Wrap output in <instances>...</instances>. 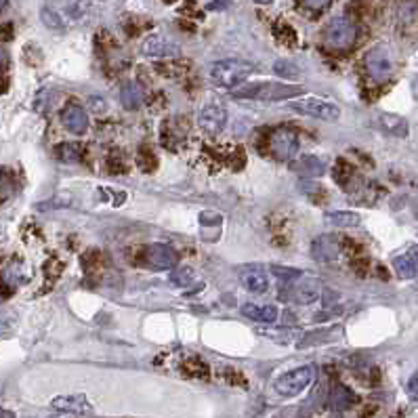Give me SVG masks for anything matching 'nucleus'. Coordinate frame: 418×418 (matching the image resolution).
Here are the masks:
<instances>
[{
  "mask_svg": "<svg viewBox=\"0 0 418 418\" xmlns=\"http://www.w3.org/2000/svg\"><path fill=\"white\" fill-rule=\"evenodd\" d=\"M252 72H255V65H252V63L238 61V59L215 61V63L208 67L210 80H213L215 84H219V86H225V88L238 86V84H240L242 80H246Z\"/></svg>",
  "mask_w": 418,
  "mask_h": 418,
  "instance_id": "1",
  "label": "nucleus"
},
{
  "mask_svg": "<svg viewBox=\"0 0 418 418\" xmlns=\"http://www.w3.org/2000/svg\"><path fill=\"white\" fill-rule=\"evenodd\" d=\"M303 93L301 86H290V84H276V82H255L242 88H234L231 95L236 99H267V101H282L286 97Z\"/></svg>",
  "mask_w": 418,
  "mask_h": 418,
  "instance_id": "2",
  "label": "nucleus"
},
{
  "mask_svg": "<svg viewBox=\"0 0 418 418\" xmlns=\"http://www.w3.org/2000/svg\"><path fill=\"white\" fill-rule=\"evenodd\" d=\"M316 377H318V368L314 364H307V366H299V368L288 370L282 377H278L274 387L282 398H297L314 383Z\"/></svg>",
  "mask_w": 418,
  "mask_h": 418,
  "instance_id": "3",
  "label": "nucleus"
},
{
  "mask_svg": "<svg viewBox=\"0 0 418 418\" xmlns=\"http://www.w3.org/2000/svg\"><path fill=\"white\" fill-rule=\"evenodd\" d=\"M356 38H358V27L347 17H332L324 27V40L330 48L337 50L349 48L353 46Z\"/></svg>",
  "mask_w": 418,
  "mask_h": 418,
  "instance_id": "4",
  "label": "nucleus"
},
{
  "mask_svg": "<svg viewBox=\"0 0 418 418\" xmlns=\"http://www.w3.org/2000/svg\"><path fill=\"white\" fill-rule=\"evenodd\" d=\"M286 107H290V109H295L303 116H311V118L326 120V122H337L339 116H341V107L337 103L324 101L320 97H303V99L290 101Z\"/></svg>",
  "mask_w": 418,
  "mask_h": 418,
  "instance_id": "5",
  "label": "nucleus"
},
{
  "mask_svg": "<svg viewBox=\"0 0 418 418\" xmlns=\"http://www.w3.org/2000/svg\"><path fill=\"white\" fill-rule=\"evenodd\" d=\"M269 149L278 160H292L299 151V133L290 126H280L269 135Z\"/></svg>",
  "mask_w": 418,
  "mask_h": 418,
  "instance_id": "6",
  "label": "nucleus"
},
{
  "mask_svg": "<svg viewBox=\"0 0 418 418\" xmlns=\"http://www.w3.org/2000/svg\"><path fill=\"white\" fill-rule=\"evenodd\" d=\"M364 65H366V72L370 78L383 82L387 80L391 74H393V59H391V53L387 46H375L366 53L364 57Z\"/></svg>",
  "mask_w": 418,
  "mask_h": 418,
  "instance_id": "7",
  "label": "nucleus"
},
{
  "mask_svg": "<svg viewBox=\"0 0 418 418\" xmlns=\"http://www.w3.org/2000/svg\"><path fill=\"white\" fill-rule=\"evenodd\" d=\"M145 263L156 271L173 269L179 263V255L168 244H149L145 248Z\"/></svg>",
  "mask_w": 418,
  "mask_h": 418,
  "instance_id": "8",
  "label": "nucleus"
},
{
  "mask_svg": "<svg viewBox=\"0 0 418 418\" xmlns=\"http://www.w3.org/2000/svg\"><path fill=\"white\" fill-rule=\"evenodd\" d=\"M286 295L299 305H311V303H316L322 297V280H318V278H299Z\"/></svg>",
  "mask_w": 418,
  "mask_h": 418,
  "instance_id": "9",
  "label": "nucleus"
},
{
  "mask_svg": "<svg viewBox=\"0 0 418 418\" xmlns=\"http://www.w3.org/2000/svg\"><path fill=\"white\" fill-rule=\"evenodd\" d=\"M198 124L210 133V135H217L225 128L227 124V109L221 105V103H208L200 109L198 114Z\"/></svg>",
  "mask_w": 418,
  "mask_h": 418,
  "instance_id": "10",
  "label": "nucleus"
},
{
  "mask_svg": "<svg viewBox=\"0 0 418 418\" xmlns=\"http://www.w3.org/2000/svg\"><path fill=\"white\" fill-rule=\"evenodd\" d=\"M238 280L240 284L255 295H263L269 288V278L267 271L261 265H244L238 269Z\"/></svg>",
  "mask_w": 418,
  "mask_h": 418,
  "instance_id": "11",
  "label": "nucleus"
},
{
  "mask_svg": "<svg viewBox=\"0 0 418 418\" xmlns=\"http://www.w3.org/2000/svg\"><path fill=\"white\" fill-rule=\"evenodd\" d=\"M143 53L149 57H177L181 55V46L166 34H154L143 40Z\"/></svg>",
  "mask_w": 418,
  "mask_h": 418,
  "instance_id": "12",
  "label": "nucleus"
},
{
  "mask_svg": "<svg viewBox=\"0 0 418 418\" xmlns=\"http://www.w3.org/2000/svg\"><path fill=\"white\" fill-rule=\"evenodd\" d=\"M311 255L320 263L335 261L341 255V242H339V238L337 236H320L311 244Z\"/></svg>",
  "mask_w": 418,
  "mask_h": 418,
  "instance_id": "13",
  "label": "nucleus"
},
{
  "mask_svg": "<svg viewBox=\"0 0 418 418\" xmlns=\"http://www.w3.org/2000/svg\"><path fill=\"white\" fill-rule=\"evenodd\" d=\"M393 271L402 280H412L418 276V246H410L404 255L393 259Z\"/></svg>",
  "mask_w": 418,
  "mask_h": 418,
  "instance_id": "14",
  "label": "nucleus"
},
{
  "mask_svg": "<svg viewBox=\"0 0 418 418\" xmlns=\"http://www.w3.org/2000/svg\"><path fill=\"white\" fill-rule=\"evenodd\" d=\"M61 120L65 128L74 135H84L88 128V116L80 105H67V109L61 114Z\"/></svg>",
  "mask_w": 418,
  "mask_h": 418,
  "instance_id": "15",
  "label": "nucleus"
},
{
  "mask_svg": "<svg viewBox=\"0 0 418 418\" xmlns=\"http://www.w3.org/2000/svg\"><path fill=\"white\" fill-rule=\"evenodd\" d=\"M53 408L63 412H76V414H93V406L84 396H61L53 400Z\"/></svg>",
  "mask_w": 418,
  "mask_h": 418,
  "instance_id": "16",
  "label": "nucleus"
},
{
  "mask_svg": "<svg viewBox=\"0 0 418 418\" xmlns=\"http://www.w3.org/2000/svg\"><path fill=\"white\" fill-rule=\"evenodd\" d=\"M242 316L255 320V322H263V324H271L278 320V309L274 305H255V303H246L240 307Z\"/></svg>",
  "mask_w": 418,
  "mask_h": 418,
  "instance_id": "17",
  "label": "nucleus"
},
{
  "mask_svg": "<svg viewBox=\"0 0 418 418\" xmlns=\"http://www.w3.org/2000/svg\"><path fill=\"white\" fill-rule=\"evenodd\" d=\"M379 128L387 135H393V137H406L408 133V122L402 118V116H396V114H381L379 116Z\"/></svg>",
  "mask_w": 418,
  "mask_h": 418,
  "instance_id": "18",
  "label": "nucleus"
},
{
  "mask_svg": "<svg viewBox=\"0 0 418 418\" xmlns=\"http://www.w3.org/2000/svg\"><path fill=\"white\" fill-rule=\"evenodd\" d=\"M120 101H122V105L126 109H139L141 103H143V90H141V86L137 82H133V80L124 82L122 88H120Z\"/></svg>",
  "mask_w": 418,
  "mask_h": 418,
  "instance_id": "19",
  "label": "nucleus"
},
{
  "mask_svg": "<svg viewBox=\"0 0 418 418\" xmlns=\"http://www.w3.org/2000/svg\"><path fill=\"white\" fill-rule=\"evenodd\" d=\"M297 173L303 175V177H322L326 173V166L320 158L316 156H303L299 162H297Z\"/></svg>",
  "mask_w": 418,
  "mask_h": 418,
  "instance_id": "20",
  "label": "nucleus"
},
{
  "mask_svg": "<svg viewBox=\"0 0 418 418\" xmlns=\"http://www.w3.org/2000/svg\"><path fill=\"white\" fill-rule=\"evenodd\" d=\"M356 396L345 387V385H335L332 393H330V408L332 410H347L349 406H353Z\"/></svg>",
  "mask_w": 418,
  "mask_h": 418,
  "instance_id": "21",
  "label": "nucleus"
},
{
  "mask_svg": "<svg viewBox=\"0 0 418 418\" xmlns=\"http://www.w3.org/2000/svg\"><path fill=\"white\" fill-rule=\"evenodd\" d=\"M326 221L330 225H337V227H356L362 223L360 215L353 213V210H335V213H328L326 215Z\"/></svg>",
  "mask_w": 418,
  "mask_h": 418,
  "instance_id": "22",
  "label": "nucleus"
},
{
  "mask_svg": "<svg viewBox=\"0 0 418 418\" xmlns=\"http://www.w3.org/2000/svg\"><path fill=\"white\" fill-rule=\"evenodd\" d=\"M55 156L63 162H78L82 156V149L78 143H61L55 147Z\"/></svg>",
  "mask_w": 418,
  "mask_h": 418,
  "instance_id": "23",
  "label": "nucleus"
},
{
  "mask_svg": "<svg viewBox=\"0 0 418 418\" xmlns=\"http://www.w3.org/2000/svg\"><path fill=\"white\" fill-rule=\"evenodd\" d=\"M40 19H42V23H44L46 27H50V29H61V27H63V19H61L59 13L53 11V6H42Z\"/></svg>",
  "mask_w": 418,
  "mask_h": 418,
  "instance_id": "24",
  "label": "nucleus"
},
{
  "mask_svg": "<svg viewBox=\"0 0 418 418\" xmlns=\"http://www.w3.org/2000/svg\"><path fill=\"white\" fill-rule=\"evenodd\" d=\"M170 282H173V286H187L194 282V271L189 267H181V269L173 271Z\"/></svg>",
  "mask_w": 418,
  "mask_h": 418,
  "instance_id": "25",
  "label": "nucleus"
},
{
  "mask_svg": "<svg viewBox=\"0 0 418 418\" xmlns=\"http://www.w3.org/2000/svg\"><path fill=\"white\" fill-rule=\"evenodd\" d=\"M271 274L278 276L282 282H295V280L301 278V271L290 269V267H280V265H274V267H271Z\"/></svg>",
  "mask_w": 418,
  "mask_h": 418,
  "instance_id": "26",
  "label": "nucleus"
},
{
  "mask_svg": "<svg viewBox=\"0 0 418 418\" xmlns=\"http://www.w3.org/2000/svg\"><path fill=\"white\" fill-rule=\"evenodd\" d=\"M274 69H276V74L282 76V78H295V76H299V69H297L290 61H278V63L274 65Z\"/></svg>",
  "mask_w": 418,
  "mask_h": 418,
  "instance_id": "27",
  "label": "nucleus"
},
{
  "mask_svg": "<svg viewBox=\"0 0 418 418\" xmlns=\"http://www.w3.org/2000/svg\"><path fill=\"white\" fill-rule=\"evenodd\" d=\"M301 6L311 8V11H322V8H328L330 2L328 0H305V2H301Z\"/></svg>",
  "mask_w": 418,
  "mask_h": 418,
  "instance_id": "28",
  "label": "nucleus"
},
{
  "mask_svg": "<svg viewBox=\"0 0 418 418\" xmlns=\"http://www.w3.org/2000/svg\"><path fill=\"white\" fill-rule=\"evenodd\" d=\"M406 391H408V396H410L412 400H418V370L410 377V381H408V385H406Z\"/></svg>",
  "mask_w": 418,
  "mask_h": 418,
  "instance_id": "29",
  "label": "nucleus"
},
{
  "mask_svg": "<svg viewBox=\"0 0 418 418\" xmlns=\"http://www.w3.org/2000/svg\"><path fill=\"white\" fill-rule=\"evenodd\" d=\"M69 204V200H63L61 196H57V200H53V202H44V204H38V210H48V208H55V206H67Z\"/></svg>",
  "mask_w": 418,
  "mask_h": 418,
  "instance_id": "30",
  "label": "nucleus"
},
{
  "mask_svg": "<svg viewBox=\"0 0 418 418\" xmlns=\"http://www.w3.org/2000/svg\"><path fill=\"white\" fill-rule=\"evenodd\" d=\"M229 4L227 2H206V8L208 11H225Z\"/></svg>",
  "mask_w": 418,
  "mask_h": 418,
  "instance_id": "31",
  "label": "nucleus"
},
{
  "mask_svg": "<svg viewBox=\"0 0 418 418\" xmlns=\"http://www.w3.org/2000/svg\"><path fill=\"white\" fill-rule=\"evenodd\" d=\"M2 418H15V414H11V412H6V410H2Z\"/></svg>",
  "mask_w": 418,
  "mask_h": 418,
  "instance_id": "32",
  "label": "nucleus"
}]
</instances>
